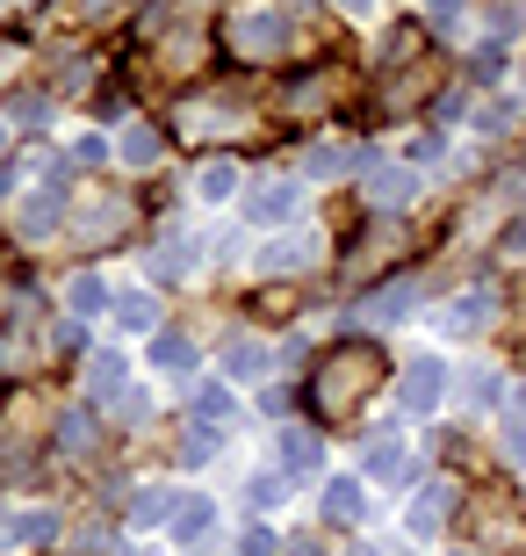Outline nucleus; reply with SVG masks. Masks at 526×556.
<instances>
[{
  "label": "nucleus",
  "instance_id": "obj_14",
  "mask_svg": "<svg viewBox=\"0 0 526 556\" xmlns=\"http://www.w3.org/2000/svg\"><path fill=\"white\" fill-rule=\"evenodd\" d=\"M59 217H65V195H59V188H37V203L22 210V231H29V239H43Z\"/></svg>",
  "mask_w": 526,
  "mask_h": 556
},
{
  "label": "nucleus",
  "instance_id": "obj_9",
  "mask_svg": "<svg viewBox=\"0 0 526 556\" xmlns=\"http://www.w3.org/2000/svg\"><path fill=\"white\" fill-rule=\"evenodd\" d=\"M123 225H130V203H123V195H102V203L80 210V231H87V239H116Z\"/></svg>",
  "mask_w": 526,
  "mask_h": 556
},
{
  "label": "nucleus",
  "instance_id": "obj_3",
  "mask_svg": "<svg viewBox=\"0 0 526 556\" xmlns=\"http://www.w3.org/2000/svg\"><path fill=\"white\" fill-rule=\"evenodd\" d=\"M447 397V369L440 362H405V376H397V405L405 413H433Z\"/></svg>",
  "mask_w": 526,
  "mask_h": 556
},
{
  "label": "nucleus",
  "instance_id": "obj_10",
  "mask_svg": "<svg viewBox=\"0 0 526 556\" xmlns=\"http://www.w3.org/2000/svg\"><path fill=\"white\" fill-rule=\"evenodd\" d=\"M223 369L239 376V383H253V376H267V369H274V354H267L260 340H223Z\"/></svg>",
  "mask_w": 526,
  "mask_h": 556
},
{
  "label": "nucleus",
  "instance_id": "obj_2",
  "mask_svg": "<svg viewBox=\"0 0 526 556\" xmlns=\"http://www.w3.org/2000/svg\"><path fill=\"white\" fill-rule=\"evenodd\" d=\"M223 43H231V51H239V59H274V51H282L288 43V22L282 15H239V22H223Z\"/></svg>",
  "mask_w": 526,
  "mask_h": 556
},
{
  "label": "nucleus",
  "instance_id": "obj_27",
  "mask_svg": "<svg viewBox=\"0 0 526 556\" xmlns=\"http://www.w3.org/2000/svg\"><path fill=\"white\" fill-rule=\"evenodd\" d=\"M59 441H65V448H87V441H94V419H87V413H73V419L59 427Z\"/></svg>",
  "mask_w": 526,
  "mask_h": 556
},
{
  "label": "nucleus",
  "instance_id": "obj_8",
  "mask_svg": "<svg viewBox=\"0 0 526 556\" xmlns=\"http://www.w3.org/2000/svg\"><path fill=\"white\" fill-rule=\"evenodd\" d=\"M411 304H419V282H411V275H397V282H383L375 296H368V318H375V326H397Z\"/></svg>",
  "mask_w": 526,
  "mask_h": 556
},
{
  "label": "nucleus",
  "instance_id": "obj_35",
  "mask_svg": "<svg viewBox=\"0 0 526 556\" xmlns=\"http://www.w3.org/2000/svg\"><path fill=\"white\" fill-rule=\"evenodd\" d=\"M354 556H375V549H354Z\"/></svg>",
  "mask_w": 526,
  "mask_h": 556
},
{
  "label": "nucleus",
  "instance_id": "obj_11",
  "mask_svg": "<svg viewBox=\"0 0 526 556\" xmlns=\"http://www.w3.org/2000/svg\"><path fill=\"white\" fill-rule=\"evenodd\" d=\"M152 369H166V376H188V369H195V348H188L181 332H152Z\"/></svg>",
  "mask_w": 526,
  "mask_h": 556
},
{
  "label": "nucleus",
  "instance_id": "obj_18",
  "mask_svg": "<svg viewBox=\"0 0 526 556\" xmlns=\"http://www.w3.org/2000/svg\"><path fill=\"white\" fill-rule=\"evenodd\" d=\"M447 506H454V492H447V484H433V492H419V506H411V528H419V535H433V528L447 520Z\"/></svg>",
  "mask_w": 526,
  "mask_h": 556
},
{
  "label": "nucleus",
  "instance_id": "obj_13",
  "mask_svg": "<svg viewBox=\"0 0 526 556\" xmlns=\"http://www.w3.org/2000/svg\"><path fill=\"white\" fill-rule=\"evenodd\" d=\"M324 514H332V520H361L368 514L361 484H354V477H332V484H324Z\"/></svg>",
  "mask_w": 526,
  "mask_h": 556
},
{
  "label": "nucleus",
  "instance_id": "obj_26",
  "mask_svg": "<svg viewBox=\"0 0 526 556\" xmlns=\"http://www.w3.org/2000/svg\"><path fill=\"white\" fill-rule=\"evenodd\" d=\"M181 506H174V492H144L138 498V520H174Z\"/></svg>",
  "mask_w": 526,
  "mask_h": 556
},
{
  "label": "nucleus",
  "instance_id": "obj_20",
  "mask_svg": "<svg viewBox=\"0 0 526 556\" xmlns=\"http://www.w3.org/2000/svg\"><path fill=\"white\" fill-rule=\"evenodd\" d=\"M324 94H332V80H324V73H304V80L282 94V109H288V116H304V109H318Z\"/></svg>",
  "mask_w": 526,
  "mask_h": 556
},
{
  "label": "nucleus",
  "instance_id": "obj_25",
  "mask_svg": "<svg viewBox=\"0 0 526 556\" xmlns=\"http://www.w3.org/2000/svg\"><path fill=\"white\" fill-rule=\"evenodd\" d=\"M51 535H59V520H51V514H22L15 520V542H51Z\"/></svg>",
  "mask_w": 526,
  "mask_h": 556
},
{
  "label": "nucleus",
  "instance_id": "obj_5",
  "mask_svg": "<svg viewBox=\"0 0 526 556\" xmlns=\"http://www.w3.org/2000/svg\"><path fill=\"white\" fill-rule=\"evenodd\" d=\"M490 304H498L490 289H469V296H454V304L440 311V332H454V340H469V332H484V326H490Z\"/></svg>",
  "mask_w": 526,
  "mask_h": 556
},
{
  "label": "nucleus",
  "instance_id": "obj_12",
  "mask_svg": "<svg viewBox=\"0 0 526 556\" xmlns=\"http://www.w3.org/2000/svg\"><path fill=\"white\" fill-rule=\"evenodd\" d=\"M87 397H94V405L123 397V354H102V362H87Z\"/></svg>",
  "mask_w": 526,
  "mask_h": 556
},
{
  "label": "nucleus",
  "instance_id": "obj_32",
  "mask_svg": "<svg viewBox=\"0 0 526 556\" xmlns=\"http://www.w3.org/2000/svg\"><path fill=\"white\" fill-rule=\"evenodd\" d=\"M288 556H324V549H318V535H296V542H288Z\"/></svg>",
  "mask_w": 526,
  "mask_h": 556
},
{
  "label": "nucleus",
  "instance_id": "obj_15",
  "mask_svg": "<svg viewBox=\"0 0 526 556\" xmlns=\"http://www.w3.org/2000/svg\"><path fill=\"white\" fill-rule=\"evenodd\" d=\"M65 304L80 311V318H94V311H108V282H102V275H73V289H65Z\"/></svg>",
  "mask_w": 526,
  "mask_h": 556
},
{
  "label": "nucleus",
  "instance_id": "obj_30",
  "mask_svg": "<svg viewBox=\"0 0 526 556\" xmlns=\"http://www.w3.org/2000/svg\"><path fill=\"white\" fill-rule=\"evenodd\" d=\"M505 448H512V455H526V405L505 419Z\"/></svg>",
  "mask_w": 526,
  "mask_h": 556
},
{
  "label": "nucleus",
  "instance_id": "obj_1",
  "mask_svg": "<svg viewBox=\"0 0 526 556\" xmlns=\"http://www.w3.org/2000/svg\"><path fill=\"white\" fill-rule=\"evenodd\" d=\"M375 383H383L375 348H339L332 362H324V376H318V405H324V413H354Z\"/></svg>",
  "mask_w": 526,
  "mask_h": 556
},
{
  "label": "nucleus",
  "instance_id": "obj_21",
  "mask_svg": "<svg viewBox=\"0 0 526 556\" xmlns=\"http://www.w3.org/2000/svg\"><path fill=\"white\" fill-rule=\"evenodd\" d=\"M245 498H253V506H282V498H288V477L282 470H260L253 484H245Z\"/></svg>",
  "mask_w": 526,
  "mask_h": 556
},
{
  "label": "nucleus",
  "instance_id": "obj_16",
  "mask_svg": "<svg viewBox=\"0 0 526 556\" xmlns=\"http://www.w3.org/2000/svg\"><path fill=\"white\" fill-rule=\"evenodd\" d=\"M231 188H239V166H231V160H209L203 174H195V195H203V203H223Z\"/></svg>",
  "mask_w": 526,
  "mask_h": 556
},
{
  "label": "nucleus",
  "instance_id": "obj_6",
  "mask_svg": "<svg viewBox=\"0 0 526 556\" xmlns=\"http://www.w3.org/2000/svg\"><path fill=\"white\" fill-rule=\"evenodd\" d=\"M411 195H419L411 166H375V174H368V203H375V210H405Z\"/></svg>",
  "mask_w": 526,
  "mask_h": 556
},
{
  "label": "nucleus",
  "instance_id": "obj_34",
  "mask_svg": "<svg viewBox=\"0 0 526 556\" xmlns=\"http://www.w3.org/2000/svg\"><path fill=\"white\" fill-rule=\"evenodd\" d=\"M339 8H354V15H361V8H375V0H339Z\"/></svg>",
  "mask_w": 526,
  "mask_h": 556
},
{
  "label": "nucleus",
  "instance_id": "obj_28",
  "mask_svg": "<svg viewBox=\"0 0 526 556\" xmlns=\"http://www.w3.org/2000/svg\"><path fill=\"white\" fill-rule=\"evenodd\" d=\"M195 413H203V419H217V427H223V419H231V397H223V391H203V397H195Z\"/></svg>",
  "mask_w": 526,
  "mask_h": 556
},
{
  "label": "nucleus",
  "instance_id": "obj_29",
  "mask_svg": "<svg viewBox=\"0 0 526 556\" xmlns=\"http://www.w3.org/2000/svg\"><path fill=\"white\" fill-rule=\"evenodd\" d=\"M339 166H346L339 144H318V152H310V174H339Z\"/></svg>",
  "mask_w": 526,
  "mask_h": 556
},
{
  "label": "nucleus",
  "instance_id": "obj_19",
  "mask_svg": "<svg viewBox=\"0 0 526 556\" xmlns=\"http://www.w3.org/2000/svg\"><path fill=\"white\" fill-rule=\"evenodd\" d=\"M282 455H288V470H318V433L310 427H282Z\"/></svg>",
  "mask_w": 526,
  "mask_h": 556
},
{
  "label": "nucleus",
  "instance_id": "obj_4",
  "mask_svg": "<svg viewBox=\"0 0 526 556\" xmlns=\"http://www.w3.org/2000/svg\"><path fill=\"white\" fill-rule=\"evenodd\" d=\"M296 203H304V188H296V181H274V174H267V181L253 188L245 217H253V225H282V217H296Z\"/></svg>",
  "mask_w": 526,
  "mask_h": 556
},
{
  "label": "nucleus",
  "instance_id": "obj_31",
  "mask_svg": "<svg viewBox=\"0 0 526 556\" xmlns=\"http://www.w3.org/2000/svg\"><path fill=\"white\" fill-rule=\"evenodd\" d=\"M239 556H274V535H267V528H253V535H245V549Z\"/></svg>",
  "mask_w": 526,
  "mask_h": 556
},
{
  "label": "nucleus",
  "instance_id": "obj_33",
  "mask_svg": "<svg viewBox=\"0 0 526 556\" xmlns=\"http://www.w3.org/2000/svg\"><path fill=\"white\" fill-rule=\"evenodd\" d=\"M425 8H433V15H462L469 0H425Z\"/></svg>",
  "mask_w": 526,
  "mask_h": 556
},
{
  "label": "nucleus",
  "instance_id": "obj_22",
  "mask_svg": "<svg viewBox=\"0 0 526 556\" xmlns=\"http://www.w3.org/2000/svg\"><path fill=\"white\" fill-rule=\"evenodd\" d=\"M123 160L152 166V160H159V130H123Z\"/></svg>",
  "mask_w": 526,
  "mask_h": 556
},
{
  "label": "nucleus",
  "instance_id": "obj_17",
  "mask_svg": "<svg viewBox=\"0 0 526 556\" xmlns=\"http://www.w3.org/2000/svg\"><path fill=\"white\" fill-rule=\"evenodd\" d=\"M209 520H217V506H209V498H188L181 514H174V542H203Z\"/></svg>",
  "mask_w": 526,
  "mask_h": 556
},
{
  "label": "nucleus",
  "instance_id": "obj_7",
  "mask_svg": "<svg viewBox=\"0 0 526 556\" xmlns=\"http://www.w3.org/2000/svg\"><path fill=\"white\" fill-rule=\"evenodd\" d=\"M310 253H318V239H310V231H288V239H267L260 268L267 275H296V268H310Z\"/></svg>",
  "mask_w": 526,
  "mask_h": 556
},
{
  "label": "nucleus",
  "instance_id": "obj_23",
  "mask_svg": "<svg viewBox=\"0 0 526 556\" xmlns=\"http://www.w3.org/2000/svg\"><path fill=\"white\" fill-rule=\"evenodd\" d=\"M116 318H123L130 332H152V326H159V311H152V296H123V304H116Z\"/></svg>",
  "mask_w": 526,
  "mask_h": 556
},
{
  "label": "nucleus",
  "instance_id": "obj_24",
  "mask_svg": "<svg viewBox=\"0 0 526 556\" xmlns=\"http://www.w3.org/2000/svg\"><path fill=\"white\" fill-rule=\"evenodd\" d=\"M152 275H166V282H174V275H188V239H166V247L152 253Z\"/></svg>",
  "mask_w": 526,
  "mask_h": 556
}]
</instances>
